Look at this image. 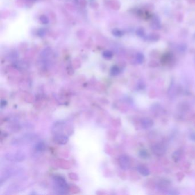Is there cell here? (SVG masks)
Here are the masks:
<instances>
[{"label":"cell","mask_w":195,"mask_h":195,"mask_svg":"<svg viewBox=\"0 0 195 195\" xmlns=\"http://www.w3.org/2000/svg\"><path fill=\"white\" fill-rule=\"evenodd\" d=\"M140 154V156L142 157V158H146L147 157H148V153L146 152V151H145V150H142V151H141L140 152V153H139Z\"/></svg>","instance_id":"obj_15"},{"label":"cell","mask_w":195,"mask_h":195,"mask_svg":"<svg viewBox=\"0 0 195 195\" xmlns=\"http://www.w3.org/2000/svg\"><path fill=\"white\" fill-rule=\"evenodd\" d=\"M141 124H142V127L144 129H148V128H151L153 126V122L150 119L145 118L142 120Z\"/></svg>","instance_id":"obj_5"},{"label":"cell","mask_w":195,"mask_h":195,"mask_svg":"<svg viewBox=\"0 0 195 195\" xmlns=\"http://www.w3.org/2000/svg\"><path fill=\"white\" fill-rule=\"evenodd\" d=\"M137 171L142 175L144 176H147L150 173L149 169L146 167H145L143 165L139 166L137 167Z\"/></svg>","instance_id":"obj_6"},{"label":"cell","mask_w":195,"mask_h":195,"mask_svg":"<svg viewBox=\"0 0 195 195\" xmlns=\"http://www.w3.org/2000/svg\"><path fill=\"white\" fill-rule=\"evenodd\" d=\"M190 139L194 141L195 142V133H192L191 135H190Z\"/></svg>","instance_id":"obj_16"},{"label":"cell","mask_w":195,"mask_h":195,"mask_svg":"<svg viewBox=\"0 0 195 195\" xmlns=\"http://www.w3.org/2000/svg\"><path fill=\"white\" fill-rule=\"evenodd\" d=\"M181 153L180 151H176L173 154V156H172V158H173V159L175 160V161L177 162L178 161L180 158V155Z\"/></svg>","instance_id":"obj_10"},{"label":"cell","mask_w":195,"mask_h":195,"mask_svg":"<svg viewBox=\"0 0 195 195\" xmlns=\"http://www.w3.org/2000/svg\"><path fill=\"white\" fill-rule=\"evenodd\" d=\"M120 73V69L117 66L113 67L110 69V74L112 76H117Z\"/></svg>","instance_id":"obj_9"},{"label":"cell","mask_w":195,"mask_h":195,"mask_svg":"<svg viewBox=\"0 0 195 195\" xmlns=\"http://www.w3.org/2000/svg\"><path fill=\"white\" fill-rule=\"evenodd\" d=\"M31 1H36V0H31Z\"/></svg>","instance_id":"obj_18"},{"label":"cell","mask_w":195,"mask_h":195,"mask_svg":"<svg viewBox=\"0 0 195 195\" xmlns=\"http://www.w3.org/2000/svg\"><path fill=\"white\" fill-rule=\"evenodd\" d=\"M113 34L115 36H117V37H120L121 35H123V33L121 31L118 30V29H116V30H114L113 32Z\"/></svg>","instance_id":"obj_14"},{"label":"cell","mask_w":195,"mask_h":195,"mask_svg":"<svg viewBox=\"0 0 195 195\" xmlns=\"http://www.w3.org/2000/svg\"><path fill=\"white\" fill-rule=\"evenodd\" d=\"M45 148H46L45 144L42 142H40L38 144H37L36 145H35L36 150L38 151H40V152H42V151H45Z\"/></svg>","instance_id":"obj_8"},{"label":"cell","mask_w":195,"mask_h":195,"mask_svg":"<svg viewBox=\"0 0 195 195\" xmlns=\"http://www.w3.org/2000/svg\"><path fill=\"white\" fill-rule=\"evenodd\" d=\"M40 20L41 21V22H42L43 24H47L49 22V19L47 18L46 16L43 15L41 16L40 18Z\"/></svg>","instance_id":"obj_12"},{"label":"cell","mask_w":195,"mask_h":195,"mask_svg":"<svg viewBox=\"0 0 195 195\" xmlns=\"http://www.w3.org/2000/svg\"><path fill=\"white\" fill-rule=\"evenodd\" d=\"M169 185V183L168 181L162 180L160 182L159 184L158 185V187H159L160 189L164 190V189H167Z\"/></svg>","instance_id":"obj_7"},{"label":"cell","mask_w":195,"mask_h":195,"mask_svg":"<svg viewBox=\"0 0 195 195\" xmlns=\"http://www.w3.org/2000/svg\"><path fill=\"white\" fill-rule=\"evenodd\" d=\"M120 167L124 169H128L130 167V160L126 155H121L119 159Z\"/></svg>","instance_id":"obj_3"},{"label":"cell","mask_w":195,"mask_h":195,"mask_svg":"<svg viewBox=\"0 0 195 195\" xmlns=\"http://www.w3.org/2000/svg\"><path fill=\"white\" fill-rule=\"evenodd\" d=\"M136 60H137V62L139 64H142V62H143V61H144V56H143V55L142 54L139 53L137 55Z\"/></svg>","instance_id":"obj_13"},{"label":"cell","mask_w":195,"mask_h":195,"mask_svg":"<svg viewBox=\"0 0 195 195\" xmlns=\"http://www.w3.org/2000/svg\"><path fill=\"white\" fill-rule=\"evenodd\" d=\"M152 151L155 155L158 156H161L165 153L166 149L165 146L162 144H157L152 146Z\"/></svg>","instance_id":"obj_2"},{"label":"cell","mask_w":195,"mask_h":195,"mask_svg":"<svg viewBox=\"0 0 195 195\" xmlns=\"http://www.w3.org/2000/svg\"><path fill=\"white\" fill-rule=\"evenodd\" d=\"M1 106L3 107V106H5L6 105V101H5V100H2L1 101Z\"/></svg>","instance_id":"obj_17"},{"label":"cell","mask_w":195,"mask_h":195,"mask_svg":"<svg viewBox=\"0 0 195 195\" xmlns=\"http://www.w3.org/2000/svg\"><path fill=\"white\" fill-rule=\"evenodd\" d=\"M103 55L104 57H105V58H107V59H110V58H111L112 57V56H113V54H112V53L111 52L109 51H105V52L103 53Z\"/></svg>","instance_id":"obj_11"},{"label":"cell","mask_w":195,"mask_h":195,"mask_svg":"<svg viewBox=\"0 0 195 195\" xmlns=\"http://www.w3.org/2000/svg\"><path fill=\"white\" fill-rule=\"evenodd\" d=\"M54 142L60 145H64L65 144L68 140V138L62 134H58V135H56L54 138Z\"/></svg>","instance_id":"obj_4"},{"label":"cell","mask_w":195,"mask_h":195,"mask_svg":"<svg viewBox=\"0 0 195 195\" xmlns=\"http://www.w3.org/2000/svg\"><path fill=\"white\" fill-rule=\"evenodd\" d=\"M56 188L59 193L64 194L68 190V185L64 178L61 176H55L54 177Z\"/></svg>","instance_id":"obj_1"}]
</instances>
